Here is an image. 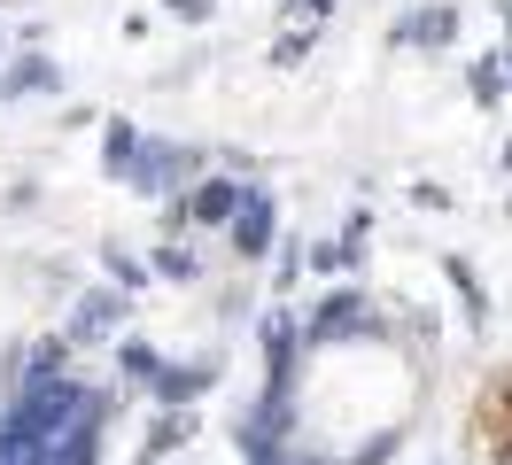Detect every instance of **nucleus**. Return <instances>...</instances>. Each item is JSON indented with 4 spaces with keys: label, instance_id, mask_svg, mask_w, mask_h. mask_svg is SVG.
I'll return each instance as SVG.
<instances>
[{
    "label": "nucleus",
    "instance_id": "1",
    "mask_svg": "<svg viewBox=\"0 0 512 465\" xmlns=\"http://www.w3.org/2000/svg\"><path fill=\"white\" fill-rule=\"evenodd\" d=\"M404 31H412L419 47H435V39H450V16H443V8H427V16H412Z\"/></svg>",
    "mask_w": 512,
    "mask_h": 465
}]
</instances>
